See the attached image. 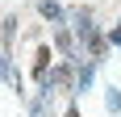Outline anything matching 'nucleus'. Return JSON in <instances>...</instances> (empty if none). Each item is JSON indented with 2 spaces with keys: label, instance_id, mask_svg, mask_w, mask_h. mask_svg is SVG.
I'll use <instances>...</instances> for the list:
<instances>
[{
  "label": "nucleus",
  "instance_id": "obj_1",
  "mask_svg": "<svg viewBox=\"0 0 121 117\" xmlns=\"http://www.w3.org/2000/svg\"><path fill=\"white\" fill-rule=\"evenodd\" d=\"M38 13H42L46 21H63V9H59V4H50V0H42V4H38Z\"/></svg>",
  "mask_w": 121,
  "mask_h": 117
},
{
  "label": "nucleus",
  "instance_id": "obj_2",
  "mask_svg": "<svg viewBox=\"0 0 121 117\" xmlns=\"http://www.w3.org/2000/svg\"><path fill=\"white\" fill-rule=\"evenodd\" d=\"M46 63H50V50L42 46V50H38V58H34V75H38V80H46Z\"/></svg>",
  "mask_w": 121,
  "mask_h": 117
},
{
  "label": "nucleus",
  "instance_id": "obj_3",
  "mask_svg": "<svg viewBox=\"0 0 121 117\" xmlns=\"http://www.w3.org/2000/svg\"><path fill=\"white\" fill-rule=\"evenodd\" d=\"M0 71H9V58H4V50H0Z\"/></svg>",
  "mask_w": 121,
  "mask_h": 117
},
{
  "label": "nucleus",
  "instance_id": "obj_4",
  "mask_svg": "<svg viewBox=\"0 0 121 117\" xmlns=\"http://www.w3.org/2000/svg\"><path fill=\"white\" fill-rule=\"evenodd\" d=\"M113 42H117V46H121V25H117V29H113Z\"/></svg>",
  "mask_w": 121,
  "mask_h": 117
},
{
  "label": "nucleus",
  "instance_id": "obj_5",
  "mask_svg": "<svg viewBox=\"0 0 121 117\" xmlns=\"http://www.w3.org/2000/svg\"><path fill=\"white\" fill-rule=\"evenodd\" d=\"M67 117H79V113H75V109H67Z\"/></svg>",
  "mask_w": 121,
  "mask_h": 117
}]
</instances>
